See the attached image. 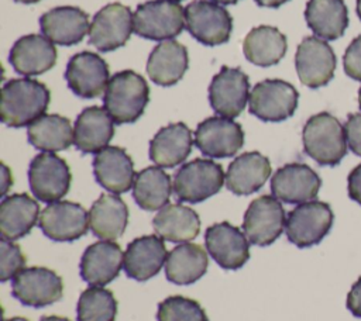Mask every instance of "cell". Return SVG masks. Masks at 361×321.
I'll list each match as a JSON object with an SVG mask.
<instances>
[{"mask_svg":"<svg viewBox=\"0 0 361 321\" xmlns=\"http://www.w3.org/2000/svg\"><path fill=\"white\" fill-rule=\"evenodd\" d=\"M51 93L39 80L11 79L1 87V121L13 128L30 125L45 114Z\"/></svg>","mask_w":361,"mask_h":321,"instance_id":"obj_1","label":"cell"},{"mask_svg":"<svg viewBox=\"0 0 361 321\" xmlns=\"http://www.w3.org/2000/svg\"><path fill=\"white\" fill-rule=\"evenodd\" d=\"M148 100L145 79L134 70H121L110 77L103 104L116 124H130L142 115Z\"/></svg>","mask_w":361,"mask_h":321,"instance_id":"obj_2","label":"cell"},{"mask_svg":"<svg viewBox=\"0 0 361 321\" xmlns=\"http://www.w3.org/2000/svg\"><path fill=\"white\" fill-rule=\"evenodd\" d=\"M305 152L323 166H336L347 153L345 131L327 111L312 115L302 131Z\"/></svg>","mask_w":361,"mask_h":321,"instance_id":"obj_3","label":"cell"},{"mask_svg":"<svg viewBox=\"0 0 361 321\" xmlns=\"http://www.w3.org/2000/svg\"><path fill=\"white\" fill-rule=\"evenodd\" d=\"M226 182L221 165L212 159H193L173 176V191L180 201L200 203L220 191Z\"/></svg>","mask_w":361,"mask_h":321,"instance_id":"obj_4","label":"cell"},{"mask_svg":"<svg viewBox=\"0 0 361 321\" xmlns=\"http://www.w3.org/2000/svg\"><path fill=\"white\" fill-rule=\"evenodd\" d=\"M185 28V8L169 0L141 3L134 13V32L152 41H168Z\"/></svg>","mask_w":361,"mask_h":321,"instance_id":"obj_5","label":"cell"},{"mask_svg":"<svg viewBox=\"0 0 361 321\" xmlns=\"http://www.w3.org/2000/svg\"><path fill=\"white\" fill-rule=\"evenodd\" d=\"M333 220L334 214L327 203L319 200L306 201L289 211L285 232L293 245L307 248L319 244L329 234Z\"/></svg>","mask_w":361,"mask_h":321,"instance_id":"obj_6","label":"cell"},{"mask_svg":"<svg viewBox=\"0 0 361 321\" xmlns=\"http://www.w3.org/2000/svg\"><path fill=\"white\" fill-rule=\"evenodd\" d=\"M185 27L196 41L214 46L228 41L233 18L224 7L212 0H195L185 7Z\"/></svg>","mask_w":361,"mask_h":321,"instance_id":"obj_7","label":"cell"},{"mask_svg":"<svg viewBox=\"0 0 361 321\" xmlns=\"http://www.w3.org/2000/svg\"><path fill=\"white\" fill-rule=\"evenodd\" d=\"M299 93L288 82L265 79L254 86L250 93L248 110L262 121L278 122L293 115Z\"/></svg>","mask_w":361,"mask_h":321,"instance_id":"obj_8","label":"cell"},{"mask_svg":"<svg viewBox=\"0 0 361 321\" xmlns=\"http://www.w3.org/2000/svg\"><path fill=\"white\" fill-rule=\"evenodd\" d=\"M71 180L72 175L68 163L54 152H41L30 163V187L39 201H59L69 191Z\"/></svg>","mask_w":361,"mask_h":321,"instance_id":"obj_9","label":"cell"},{"mask_svg":"<svg viewBox=\"0 0 361 321\" xmlns=\"http://www.w3.org/2000/svg\"><path fill=\"white\" fill-rule=\"evenodd\" d=\"M11 294L24 306L41 308L62 298L63 282L52 269L42 266L24 268L13 277Z\"/></svg>","mask_w":361,"mask_h":321,"instance_id":"obj_10","label":"cell"},{"mask_svg":"<svg viewBox=\"0 0 361 321\" xmlns=\"http://www.w3.org/2000/svg\"><path fill=\"white\" fill-rule=\"evenodd\" d=\"M286 215L282 204L274 196L254 199L243 220V231L254 245L267 246L275 242L285 229Z\"/></svg>","mask_w":361,"mask_h":321,"instance_id":"obj_11","label":"cell"},{"mask_svg":"<svg viewBox=\"0 0 361 321\" xmlns=\"http://www.w3.org/2000/svg\"><path fill=\"white\" fill-rule=\"evenodd\" d=\"M134 31V14L121 3H110L99 10L90 24L89 44L102 52L123 46Z\"/></svg>","mask_w":361,"mask_h":321,"instance_id":"obj_12","label":"cell"},{"mask_svg":"<svg viewBox=\"0 0 361 321\" xmlns=\"http://www.w3.org/2000/svg\"><path fill=\"white\" fill-rule=\"evenodd\" d=\"M38 225L52 241L72 242L87 232L89 213L78 203L59 200L41 211Z\"/></svg>","mask_w":361,"mask_h":321,"instance_id":"obj_13","label":"cell"},{"mask_svg":"<svg viewBox=\"0 0 361 321\" xmlns=\"http://www.w3.org/2000/svg\"><path fill=\"white\" fill-rule=\"evenodd\" d=\"M248 100V76L238 68H221L209 86V101L212 108L220 117L233 120L241 114Z\"/></svg>","mask_w":361,"mask_h":321,"instance_id":"obj_14","label":"cell"},{"mask_svg":"<svg viewBox=\"0 0 361 321\" xmlns=\"http://www.w3.org/2000/svg\"><path fill=\"white\" fill-rule=\"evenodd\" d=\"M295 66L300 82L310 89H317L331 80L336 70V55L324 39L306 37L296 49Z\"/></svg>","mask_w":361,"mask_h":321,"instance_id":"obj_15","label":"cell"},{"mask_svg":"<svg viewBox=\"0 0 361 321\" xmlns=\"http://www.w3.org/2000/svg\"><path fill=\"white\" fill-rule=\"evenodd\" d=\"M207 253L223 269H240L250 259V241L244 231L223 221L210 225L204 232Z\"/></svg>","mask_w":361,"mask_h":321,"instance_id":"obj_16","label":"cell"},{"mask_svg":"<svg viewBox=\"0 0 361 321\" xmlns=\"http://www.w3.org/2000/svg\"><path fill=\"white\" fill-rule=\"evenodd\" d=\"M244 144L241 125L231 118L209 117L195 131V145L210 158L234 156Z\"/></svg>","mask_w":361,"mask_h":321,"instance_id":"obj_17","label":"cell"},{"mask_svg":"<svg viewBox=\"0 0 361 321\" xmlns=\"http://www.w3.org/2000/svg\"><path fill=\"white\" fill-rule=\"evenodd\" d=\"M322 186L319 175L305 163H286L271 177L272 196L288 204H302L316 199Z\"/></svg>","mask_w":361,"mask_h":321,"instance_id":"obj_18","label":"cell"},{"mask_svg":"<svg viewBox=\"0 0 361 321\" xmlns=\"http://www.w3.org/2000/svg\"><path fill=\"white\" fill-rule=\"evenodd\" d=\"M69 89L79 97L94 99L106 92L110 76L106 61L94 52H79L73 55L65 70Z\"/></svg>","mask_w":361,"mask_h":321,"instance_id":"obj_19","label":"cell"},{"mask_svg":"<svg viewBox=\"0 0 361 321\" xmlns=\"http://www.w3.org/2000/svg\"><path fill=\"white\" fill-rule=\"evenodd\" d=\"M124 262V253L120 245L114 241L94 242L89 245L79 263L82 279L90 286H106L113 282Z\"/></svg>","mask_w":361,"mask_h":321,"instance_id":"obj_20","label":"cell"},{"mask_svg":"<svg viewBox=\"0 0 361 321\" xmlns=\"http://www.w3.org/2000/svg\"><path fill=\"white\" fill-rule=\"evenodd\" d=\"M166 256L168 251L159 235H142L127 245L123 269L130 279L144 282L165 266Z\"/></svg>","mask_w":361,"mask_h":321,"instance_id":"obj_21","label":"cell"},{"mask_svg":"<svg viewBox=\"0 0 361 321\" xmlns=\"http://www.w3.org/2000/svg\"><path fill=\"white\" fill-rule=\"evenodd\" d=\"M58 54L54 42L45 35L28 34L16 41L10 51V63L23 76H38L49 70Z\"/></svg>","mask_w":361,"mask_h":321,"instance_id":"obj_22","label":"cell"},{"mask_svg":"<svg viewBox=\"0 0 361 321\" xmlns=\"http://www.w3.org/2000/svg\"><path fill=\"white\" fill-rule=\"evenodd\" d=\"M93 173L97 183L114 194L128 191L135 180L133 159L120 146H106L96 153Z\"/></svg>","mask_w":361,"mask_h":321,"instance_id":"obj_23","label":"cell"},{"mask_svg":"<svg viewBox=\"0 0 361 321\" xmlns=\"http://www.w3.org/2000/svg\"><path fill=\"white\" fill-rule=\"evenodd\" d=\"M42 34L54 44L75 45L89 32V15L79 7L62 6L44 13L39 18Z\"/></svg>","mask_w":361,"mask_h":321,"instance_id":"obj_24","label":"cell"},{"mask_svg":"<svg viewBox=\"0 0 361 321\" xmlns=\"http://www.w3.org/2000/svg\"><path fill=\"white\" fill-rule=\"evenodd\" d=\"M114 120L104 107L85 108L73 127V144L82 153H99L114 135Z\"/></svg>","mask_w":361,"mask_h":321,"instance_id":"obj_25","label":"cell"},{"mask_svg":"<svg viewBox=\"0 0 361 321\" xmlns=\"http://www.w3.org/2000/svg\"><path fill=\"white\" fill-rule=\"evenodd\" d=\"M271 170V162L267 156L257 151L244 152L228 165L226 187L237 196L255 193L268 180Z\"/></svg>","mask_w":361,"mask_h":321,"instance_id":"obj_26","label":"cell"},{"mask_svg":"<svg viewBox=\"0 0 361 321\" xmlns=\"http://www.w3.org/2000/svg\"><path fill=\"white\" fill-rule=\"evenodd\" d=\"M195 139L183 122L162 127L149 142V159L161 168H175L190 153Z\"/></svg>","mask_w":361,"mask_h":321,"instance_id":"obj_27","label":"cell"},{"mask_svg":"<svg viewBox=\"0 0 361 321\" xmlns=\"http://www.w3.org/2000/svg\"><path fill=\"white\" fill-rule=\"evenodd\" d=\"M38 203L25 193L3 197L0 203V235L16 241L27 235L39 220Z\"/></svg>","mask_w":361,"mask_h":321,"instance_id":"obj_28","label":"cell"},{"mask_svg":"<svg viewBox=\"0 0 361 321\" xmlns=\"http://www.w3.org/2000/svg\"><path fill=\"white\" fill-rule=\"evenodd\" d=\"M189 58L185 45L175 39L162 41L148 56L147 73L159 86L178 83L188 69Z\"/></svg>","mask_w":361,"mask_h":321,"instance_id":"obj_29","label":"cell"},{"mask_svg":"<svg viewBox=\"0 0 361 321\" xmlns=\"http://www.w3.org/2000/svg\"><path fill=\"white\" fill-rule=\"evenodd\" d=\"M128 222V208L114 193L102 194L90 207L89 228L103 241L120 238Z\"/></svg>","mask_w":361,"mask_h":321,"instance_id":"obj_30","label":"cell"},{"mask_svg":"<svg viewBox=\"0 0 361 321\" xmlns=\"http://www.w3.org/2000/svg\"><path fill=\"white\" fill-rule=\"evenodd\" d=\"M152 227L162 239L183 244L195 239L200 231V220L195 210L183 204H166L158 210Z\"/></svg>","mask_w":361,"mask_h":321,"instance_id":"obj_31","label":"cell"},{"mask_svg":"<svg viewBox=\"0 0 361 321\" xmlns=\"http://www.w3.org/2000/svg\"><path fill=\"white\" fill-rule=\"evenodd\" d=\"M209 259L203 246L183 242L168 252L165 262L166 279L179 286L197 282L207 270Z\"/></svg>","mask_w":361,"mask_h":321,"instance_id":"obj_32","label":"cell"},{"mask_svg":"<svg viewBox=\"0 0 361 321\" xmlns=\"http://www.w3.org/2000/svg\"><path fill=\"white\" fill-rule=\"evenodd\" d=\"M305 18L314 35L324 41L340 38L348 25V11L343 0H309Z\"/></svg>","mask_w":361,"mask_h":321,"instance_id":"obj_33","label":"cell"},{"mask_svg":"<svg viewBox=\"0 0 361 321\" xmlns=\"http://www.w3.org/2000/svg\"><path fill=\"white\" fill-rule=\"evenodd\" d=\"M286 48V37L278 28L271 25L252 28L243 42V51L247 61L262 68L276 65L283 58Z\"/></svg>","mask_w":361,"mask_h":321,"instance_id":"obj_34","label":"cell"},{"mask_svg":"<svg viewBox=\"0 0 361 321\" xmlns=\"http://www.w3.org/2000/svg\"><path fill=\"white\" fill-rule=\"evenodd\" d=\"M172 189L171 176L161 166H148L135 175L133 197L140 208L157 211L169 203Z\"/></svg>","mask_w":361,"mask_h":321,"instance_id":"obj_35","label":"cell"},{"mask_svg":"<svg viewBox=\"0 0 361 321\" xmlns=\"http://www.w3.org/2000/svg\"><path fill=\"white\" fill-rule=\"evenodd\" d=\"M30 144L42 152L68 149L73 142V128L69 120L59 114H44L28 125Z\"/></svg>","mask_w":361,"mask_h":321,"instance_id":"obj_36","label":"cell"},{"mask_svg":"<svg viewBox=\"0 0 361 321\" xmlns=\"http://www.w3.org/2000/svg\"><path fill=\"white\" fill-rule=\"evenodd\" d=\"M117 314V300L104 286L85 289L78 300V321H114Z\"/></svg>","mask_w":361,"mask_h":321,"instance_id":"obj_37","label":"cell"},{"mask_svg":"<svg viewBox=\"0 0 361 321\" xmlns=\"http://www.w3.org/2000/svg\"><path fill=\"white\" fill-rule=\"evenodd\" d=\"M158 321H209L203 307L193 298L171 296L158 304Z\"/></svg>","mask_w":361,"mask_h":321,"instance_id":"obj_38","label":"cell"},{"mask_svg":"<svg viewBox=\"0 0 361 321\" xmlns=\"http://www.w3.org/2000/svg\"><path fill=\"white\" fill-rule=\"evenodd\" d=\"M25 266V256L21 248L13 241H0V282L16 277Z\"/></svg>","mask_w":361,"mask_h":321,"instance_id":"obj_39","label":"cell"},{"mask_svg":"<svg viewBox=\"0 0 361 321\" xmlns=\"http://www.w3.org/2000/svg\"><path fill=\"white\" fill-rule=\"evenodd\" d=\"M343 65L347 76L355 80H361V35L354 38L347 46Z\"/></svg>","mask_w":361,"mask_h":321,"instance_id":"obj_40","label":"cell"},{"mask_svg":"<svg viewBox=\"0 0 361 321\" xmlns=\"http://www.w3.org/2000/svg\"><path fill=\"white\" fill-rule=\"evenodd\" d=\"M345 139L348 148L358 156H361V113L348 114L345 125Z\"/></svg>","mask_w":361,"mask_h":321,"instance_id":"obj_41","label":"cell"},{"mask_svg":"<svg viewBox=\"0 0 361 321\" xmlns=\"http://www.w3.org/2000/svg\"><path fill=\"white\" fill-rule=\"evenodd\" d=\"M347 189H348V196L351 200L357 201L361 206V163L357 165L348 175L347 179Z\"/></svg>","mask_w":361,"mask_h":321,"instance_id":"obj_42","label":"cell"},{"mask_svg":"<svg viewBox=\"0 0 361 321\" xmlns=\"http://www.w3.org/2000/svg\"><path fill=\"white\" fill-rule=\"evenodd\" d=\"M347 308L353 315L361 318V276L351 286V290L347 294Z\"/></svg>","mask_w":361,"mask_h":321,"instance_id":"obj_43","label":"cell"},{"mask_svg":"<svg viewBox=\"0 0 361 321\" xmlns=\"http://www.w3.org/2000/svg\"><path fill=\"white\" fill-rule=\"evenodd\" d=\"M11 183H13V177H11L10 169L4 163H1V190H0L1 196H4L7 193Z\"/></svg>","mask_w":361,"mask_h":321,"instance_id":"obj_44","label":"cell"},{"mask_svg":"<svg viewBox=\"0 0 361 321\" xmlns=\"http://www.w3.org/2000/svg\"><path fill=\"white\" fill-rule=\"evenodd\" d=\"M286 1H289V0H255V3L258 6L269 7V8H278V7H281Z\"/></svg>","mask_w":361,"mask_h":321,"instance_id":"obj_45","label":"cell"},{"mask_svg":"<svg viewBox=\"0 0 361 321\" xmlns=\"http://www.w3.org/2000/svg\"><path fill=\"white\" fill-rule=\"evenodd\" d=\"M39 321H71V320L59 315H47V317H42Z\"/></svg>","mask_w":361,"mask_h":321,"instance_id":"obj_46","label":"cell"},{"mask_svg":"<svg viewBox=\"0 0 361 321\" xmlns=\"http://www.w3.org/2000/svg\"><path fill=\"white\" fill-rule=\"evenodd\" d=\"M212 1H214V3H217V4H234V3H237L238 0H212Z\"/></svg>","mask_w":361,"mask_h":321,"instance_id":"obj_47","label":"cell"},{"mask_svg":"<svg viewBox=\"0 0 361 321\" xmlns=\"http://www.w3.org/2000/svg\"><path fill=\"white\" fill-rule=\"evenodd\" d=\"M4 321H28V320L24 318V317H11V318H7Z\"/></svg>","mask_w":361,"mask_h":321,"instance_id":"obj_48","label":"cell"},{"mask_svg":"<svg viewBox=\"0 0 361 321\" xmlns=\"http://www.w3.org/2000/svg\"><path fill=\"white\" fill-rule=\"evenodd\" d=\"M17 3H24V4H31V3H38L41 0H14Z\"/></svg>","mask_w":361,"mask_h":321,"instance_id":"obj_49","label":"cell"},{"mask_svg":"<svg viewBox=\"0 0 361 321\" xmlns=\"http://www.w3.org/2000/svg\"><path fill=\"white\" fill-rule=\"evenodd\" d=\"M357 14H358V17L361 20V0H357Z\"/></svg>","mask_w":361,"mask_h":321,"instance_id":"obj_50","label":"cell"},{"mask_svg":"<svg viewBox=\"0 0 361 321\" xmlns=\"http://www.w3.org/2000/svg\"><path fill=\"white\" fill-rule=\"evenodd\" d=\"M358 106L361 108V87H360V92H358Z\"/></svg>","mask_w":361,"mask_h":321,"instance_id":"obj_51","label":"cell"},{"mask_svg":"<svg viewBox=\"0 0 361 321\" xmlns=\"http://www.w3.org/2000/svg\"><path fill=\"white\" fill-rule=\"evenodd\" d=\"M169 1H173V3H178V1H182V0H169Z\"/></svg>","mask_w":361,"mask_h":321,"instance_id":"obj_52","label":"cell"}]
</instances>
